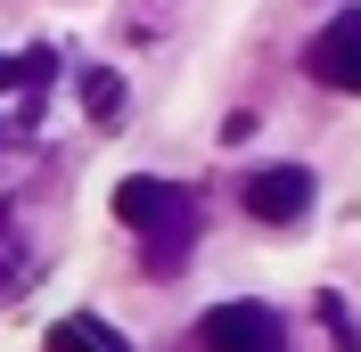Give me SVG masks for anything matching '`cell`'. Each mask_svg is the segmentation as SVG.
Instances as JSON below:
<instances>
[{
    "label": "cell",
    "instance_id": "3",
    "mask_svg": "<svg viewBox=\"0 0 361 352\" xmlns=\"http://www.w3.org/2000/svg\"><path fill=\"white\" fill-rule=\"evenodd\" d=\"M312 205V172L304 164H263V172H247V213L255 221H295Z\"/></svg>",
    "mask_w": 361,
    "mask_h": 352
},
{
    "label": "cell",
    "instance_id": "6",
    "mask_svg": "<svg viewBox=\"0 0 361 352\" xmlns=\"http://www.w3.org/2000/svg\"><path fill=\"white\" fill-rule=\"evenodd\" d=\"M82 115L90 123H115V115H123V74L115 66H90L82 74Z\"/></svg>",
    "mask_w": 361,
    "mask_h": 352
},
{
    "label": "cell",
    "instance_id": "2",
    "mask_svg": "<svg viewBox=\"0 0 361 352\" xmlns=\"http://www.w3.org/2000/svg\"><path fill=\"white\" fill-rule=\"evenodd\" d=\"M205 352H288V336H279V320H271L263 303H214L197 328Z\"/></svg>",
    "mask_w": 361,
    "mask_h": 352
},
{
    "label": "cell",
    "instance_id": "5",
    "mask_svg": "<svg viewBox=\"0 0 361 352\" xmlns=\"http://www.w3.org/2000/svg\"><path fill=\"white\" fill-rule=\"evenodd\" d=\"M49 352H132L115 328H99V320H58L49 328Z\"/></svg>",
    "mask_w": 361,
    "mask_h": 352
},
{
    "label": "cell",
    "instance_id": "1",
    "mask_svg": "<svg viewBox=\"0 0 361 352\" xmlns=\"http://www.w3.org/2000/svg\"><path fill=\"white\" fill-rule=\"evenodd\" d=\"M115 221L140 230V238H157V270H173V254L189 246V230H197V197L173 189V180H123V189H115Z\"/></svg>",
    "mask_w": 361,
    "mask_h": 352
},
{
    "label": "cell",
    "instance_id": "4",
    "mask_svg": "<svg viewBox=\"0 0 361 352\" xmlns=\"http://www.w3.org/2000/svg\"><path fill=\"white\" fill-rule=\"evenodd\" d=\"M304 66H312L329 90H361V8H345V17L329 25V33H320Z\"/></svg>",
    "mask_w": 361,
    "mask_h": 352
}]
</instances>
